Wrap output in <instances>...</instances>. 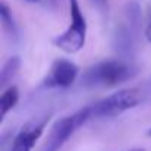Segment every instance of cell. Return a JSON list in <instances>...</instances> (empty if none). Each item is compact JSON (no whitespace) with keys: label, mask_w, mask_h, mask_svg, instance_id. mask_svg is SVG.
<instances>
[{"label":"cell","mask_w":151,"mask_h":151,"mask_svg":"<svg viewBox=\"0 0 151 151\" xmlns=\"http://www.w3.org/2000/svg\"><path fill=\"white\" fill-rule=\"evenodd\" d=\"M133 64L123 59H104L89 67L82 76L85 88H114L136 76Z\"/></svg>","instance_id":"6da1fadb"},{"label":"cell","mask_w":151,"mask_h":151,"mask_svg":"<svg viewBox=\"0 0 151 151\" xmlns=\"http://www.w3.org/2000/svg\"><path fill=\"white\" fill-rule=\"evenodd\" d=\"M79 77V67L67 58H58L52 62L46 77L43 79L45 89H68Z\"/></svg>","instance_id":"8992f818"},{"label":"cell","mask_w":151,"mask_h":151,"mask_svg":"<svg viewBox=\"0 0 151 151\" xmlns=\"http://www.w3.org/2000/svg\"><path fill=\"white\" fill-rule=\"evenodd\" d=\"M18 101H19V91L17 86H9L3 91L2 98H0V117H2V122L17 107Z\"/></svg>","instance_id":"52a82bcc"},{"label":"cell","mask_w":151,"mask_h":151,"mask_svg":"<svg viewBox=\"0 0 151 151\" xmlns=\"http://www.w3.org/2000/svg\"><path fill=\"white\" fill-rule=\"evenodd\" d=\"M19 65H21V61L18 56H11L5 64H3V68H2V86L5 88L8 82H12V79L17 76L18 70H19Z\"/></svg>","instance_id":"ba28073f"},{"label":"cell","mask_w":151,"mask_h":151,"mask_svg":"<svg viewBox=\"0 0 151 151\" xmlns=\"http://www.w3.org/2000/svg\"><path fill=\"white\" fill-rule=\"evenodd\" d=\"M144 91L141 88H126L120 89L98 102L92 104V117L93 119H113L119 117L144 102Z\"/></svg>","instance_id":"7a4b0ae2"},{"label":"cell","mask_w":151,"mask_h":151,"mask_svg":"<svg viewBox=\"0 0 151 151\" xmlns=\"http://www.w3.org/2000/svg\"><path fill=\"white\" fill-rule=\"evenodd\" d=\"M49 119L50 114H43L28 120L12 138L8 151H33L37 141L42 138L49 123Z\"/></svg>","instance_id":"5b68a950"},{"label":"cell","mask_w":151,"mask_h":151,"mask_svg":"<svg viewBox=\"0 0 151 151\" xmlns=\"http://www.w3.org/2000/svg\"><path fill=\"white\" fill-rule=\"evenodd\" d=\"M145 37H147L148 43H151V19H150V22H148V25L145 28Z\"/></svg>","instance_id":"30bf717a"},{"label":"cell","mask_w":151,"mask_h":151,"mask_svg":"<svg viewBox=\"0 0 151 151\" xmlns=\"http://www.w3.org/2000/svg\"><path fill=\"white\" fill-rule=\"evenodd\" d=\"M27 2H30V3H39V2H42V0H27Z\"/></svg>","instance_id":"7c38bea8"},{"label":"cell","mask_w":151,"mask_h":151,"mask_svg":"<svg viewBox=\"0 0 151 151\" xmlns=\"http://www.w3.org/2000/svg\"><path fill=\"white\" fill-rule=\"evenodd\" d=\"M127 151H145L144 148H132V150H127Z\"/></svg>","instance_id":"8fae6325"},{"label":"cell","mask_w":151,"mask_h":151,"mask_svg":"<svg viewBox=\"0 0 151 151\" xmlns=\"http://www.w3.org/2000/svg\"><path fill=\"white\" fill-rule=\"evenodd\" d=\"M70 2V25L68 28L53 39V45L65 53H77L85 47L88 24L86 18L80 9L79 0H68Z\"/></svg>","instance_id":"277c9868"},{"label":"cell","mask_w":151,"mask_h":151,"mask_svg":"<svg viewBox=\"0 0 151 151\" xmlns=\"http://www.w3.org/2000/svg\"><path fill=\"white\" fill-rule=\"evenodd\" d=\"M147 136H148V138H151V127L147 130Z\"/></svg>","instance_id":"4fadbf2b"},{"label":"cell","mask_w":151,"mask_h":151,"mask_svg":"<svg viewBox=\"0 0 151 151\" xmlns=\"http://www.w3.org/2000/svg\"><path fill=\"white\" fill-rule=\"evenodd\" d=\"M91 119H93L91 105L58 119L52 124L42 151H59L68 142V139Z\"/></svg>","instance_id":"3957f363"},{"label":"cell","mask_w":151,"mask_h":151,"mask_svg":"<svg viewBox=\"0 0 151 151\" xmlns=\"http://www.w3.org/2000/svg\"><path fill=\"white\" fill-rule=\"evenodd\" d=\"M0 17H2V22L5 25V28L8 30H15V25H14V19H12V14L9 11V8L6 6V3H2L0 6Z\"/></svg>","instance_id":"9c48e42d"}]
</instances>
